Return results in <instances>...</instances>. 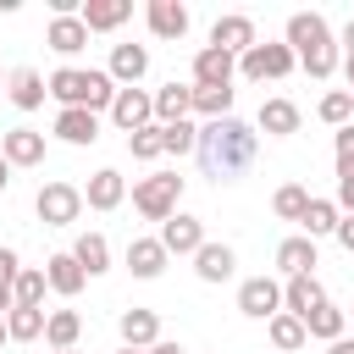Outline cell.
Returning a JSON list of instances; mask_svg holds the SVG:
<instances>
[{
    "label": "cell",
    "mask_w": 354,
    "mask_h": 354,
    "mask_svg": "<svg viewBox=\"0 0 354 354\" xmlns=\"http://www.w3.org/2000/svg\"><path fill=\"white\" fill-rule=\"evenodd\" d=\"M144 22H149V33H155V39H183L194 17H188V6H183V0H149V6H144Z\"/></svg>",
    "instance_id": "cell-12"
},
{
    "label": "cell",
    "mask_w": 354,
    "mask_h": 354,
    "mask_svg": "<svg viewBox=\"0 0 354 354\" xmlns=\"http://www.w3.org/2000/svg\"><path fill=\"white\" fill-rule=\"evenodd\" d=\"M194 111H199L205 122L232 116V83H227V88H194Z\"/></svg>",
    "instance_id": "cell-36"
},
{
    "label": "cell",
    "mask_w": 354,
    "mask_h": 354,
    "mask_svg": "<svg viewBox=\"0 0 354 354\" xmlns=\"http://www.w3.org/2000/svg\"><path fill=\"white\" fill-rule=\"evenodd\" d=\"M266 337H271L282 354H293V348H304V343H310V337H304V321H299V315H288V310H277V315L266 321Z\"/></svg>",
    "instance_id": "cell-34"
},
{
    "label": "cell",
    "mask_w": 354,
    "mask_h": 354,
    "mask_svg": "<svg viewBox=\"0 0 354 354\" xmlns=\"http://www.w3.org/2000/svg\"><path fill=\"white\" fill-rule=\"evenodd\" d=\"M116 354H133V348H116Z\"/></svg>",
    "instance_id": "cell-52"
},
{
    "label": "cell",
    "mask_w": 354,
    "mask_h": 354,
    "mask_svg": "<svg viewBox=\"0 0 354 354\" xmlns=\"http://www.w3.org/2000/svg\"><path fill=\"white\" fill-rule=\"evenodd\" d=\"M122 199H127V183H122L116 166H100V171L88 177V188H83V205H88V210H116Z\"/></svg>",
    "instance_id": "cell-17"
},
{
    "label": "cell",
    "mask_w": 354,
    "mask_h": 354,
    "mask_svg": "<svg viewBox=\"0 0 354 354\" xmlns=\"http://www.w3.org/2000/svg\"><path fill=\"white\" fill-rule=\"evenodd\" d=\"M44 88L61 100V111H111V100H116V83H111V72H83V66H55L50 77H44Z\"/></svg>",
    "instance_id": "cell-3"
},
{
    "label": "cell",
    "mask_w": 354,
    "mask_h": 354,
    "mask_svg": "<svg viewBox=\"0 0 354 354\" xmlns=\"http://www.w3.org/2000/svg\"><path fill=\"white\" fill-rule=\"evenodd\" d=\"M315 116H321L326 127H348V122H354V94H348V88H332V94H321Z\"/></svg>",
    "instance_id": "cell-35"
},
{
    "label": "cell",
    "mask_w": 354,
    "mask_h": 354,
    "mask_svg": "<svg viewBox=\"0 0 354 354\" xmlns=\"http://www.w3.org/2000/svg\"><path fill=\"white\" fill-rule=\"evenodd\" d=\"M332 238H337V243H343V249H348V254H354V216H343V221H337V232H332Z\"/></svg>",
    "instance_id": "cell-43"
},
{
    "label": "cell",
    "mask_w": 354,
    "mask_h": 354,
    "mask_svg": "<svg viewBox=\"0 0 354 354\" xmlns=\"http://www.w3.org/2000/svg\"><path fill=\"white\" fill-rule=\"evenodd\" d=\"M254 133H271V138L299 133V105H293V100H266L260 116H254Z\"/></svg>",
    "instance_id": "cell-25"
},
{
    "label": "cell",
    "mask_w": 354,
    "mask_h": 354,
    "mask_svg": "<svg viewBox=\"0 0 354 354\" xmlns=\"http://www.w3.org/2000/svg\"><path fill=\"white\" fill-rule=\"evenodd\" d=\"M332 149H337V166H354V122L332 133Z\"/></svg>",
    "instance_id": "cell-41"
},
{
    "label": "cell",
    "mask_w": 354,
    "mask_h": 354,
    "mask_svg": "<svg viewBox=\"0 0 354 354\" xmlns=\"http://www.w3.org/2000/svg\"><path fill=\"white\" fill-rule=\"evenodd\" d=\"M337 61H343V77H348V94H354V50H348V55H337Z\"/></svg>",
    "instance_id": "cell-46"
},
{
    "label": "cell",
    "mask_w": 354,
    "mask_h": 354,
    "mask_svg": "<svg viewBox=\"0 0 354 354\" xmlns=\"http://www.w3.org/2000/svg\"><path fill=\"white\" fill-rule=\"evenodd\" d=\"M199 243H205V221L199 216H183L177 210L171 221H160V249L166 254H194Z\"/></svg>",
    "instance_id": "cell-13"
},
{
    "label": "cell",
    "mask_w": 354,
    "mask_h": 354,
    "mask_svg": "<svg viewBox=\"0 0 354 354\" xmlns=\"http://www.w3.org/2000/svg\"><path fill=\"white\" fill-rule=\"evenodd\" d=\"M326 354H354V337H348V332H343V337H337V343H326Z\"/></svg>",
    "instance_id": "cell-45"
},
{
    "label": "cell",
    "mask_w": 354,
    "mask_h": 354,
    "mask_svg": "<svg viewBox=\"0 0 354 354\" xmlns=\"http://www.w3.org/2000/svg\"><path fill=\"white\" fill-rule=\"evenodd\" d=\"M177 199H183V177L177 171H149L133 183V210L144 221H171L177 216Z\"/></svg>",
    "instance_id": "cell-4"
},
{
    "label": "cell",
    "mask_w": 354,
    "mask_h": 354,
    "mask_svg": "<svg viewBox=\"0 0 354 354\" xmlns=\"http://www.w3.org/2000/svg\"><path fill=\"white\" fill-rule=\"evenodd\" d=\"M293 66H299L293 50H288V44H271V39H266V44L254 39V44L238 55V72H243L249 83H277V77H288Z\"/></svg>",
    "instance_id": "cell-5"
},
{
    "label": "cell",
    "mask_w": 354,
    "mask_h": 354,
    "mask_svg": "<svg viewBox=\"0 0 354 354\" xmlns=\"http://www.w3.org/2000/svg\"><path fill=\"white\" fill-rule=\"evenodd\" d=\"M210 44H216V50H227V55H243V50L254 44V17H243V11L216 17V22H210Z\"/></svg>",
    "instance_id": "cell-10"
},
{
    "label": "cell",
    "mask_w": 354,
    "mask_h": 354,
    "mask_svg": "<svg viewBox=\"0 0 354 354\" xmlns=\"http://www.w3.org/2000/svg\"><path fill=\"white\" fill-rule=\"evenodd\" d=\"M166 260H171V254L160 249V238H133V243H127V271H133L138 282H155V277L166 271Z\"/></svg>",
    "instance_id": "cell-20"
},
{
    "label": "cell",
    "mask_w": 354,
    "mask_h": 354,
    "mask_svg": "<svg viewBox=\"0 0 354 354\" xmlns=\"http://www.w3.org/2000/svg\"><path fill=\"white\" fill-rule=\"evenodd\" d=\"M194 155H199L205 177L232 183V177H243V171L254 166V155H260V133H254L249 122H238V116H221V122H205V127H199Z\"/></svg>",
    "instance_id": "cell-1"
},
{
    "label": "cell",
    "mask_w": 354,
    "mask_h": 354,
    "mask_svg": "<svg viewBox=\"0 0 354 354\" xmlns=\"http://www.w3.org/2000/svg\"><path fill=\"white\" fill-rule=\"evenodd\" d=\"M337 216H354V166H337V194H332Z\"/></svg>",
    "instance_id": "cell-40"
},
{
    "label": "cell",
    "mask_w": 354,
    "mask_h": 354,
    "mask_svg": "<svg viewBox=\"0 0 354 354\" xmlns=\"http://www.w3.org/2000/svg\"><path fill=\"white\" fill-rule=\"evenodd\" d=\"M188 111H194V83H166V88H155V122H160V127L188 122Z\"/></svg>",
    "instance_id": "cell-21"
},
{
    "label": "cell",
    "mask_w": 354,
    "mask_h": 354,
    "mask_svg": "<svg viewBox=\"0 0 354 354\" xmlns=\"http://www.w3.org/2000/svg\"><path fill=\"white\" fill-rule=\"evenodd\" d=\"M232 77H238V55H227L216 44H199V55H194V88H227Z\"/></svg>",
    "instance_id": "cell-8"
},
{
    "label": "cell",
    "mask_w": 354,
    "mask_h": 354,
    "mask_svg": "<svg viewBox=\"0 0 354 354\" xmlns=\"http://www.w3.org/2000/svg\"><path fill=\"white\" fill-rule=\"evenodd\" d=\"M44 44H50L55 55H77V50L88 44V28H83L77 17H50V28H44Z\"/></svg>",
    "instance_id": "cell-27"
},
{
    "label": "cell",
    "mask_w": 354,
    "mask_h": 354,
    "mask_svg": "<svg viewBox=\"0 0 354 354\" xmlns=\"http://www.w3.org/2000/svg\"><path fill=\"white\" fill-rule=\"evenodd\" d=\"M61 354H77V348H61Z\"/></svg>",
    "instance_id": "cell-51"
},
{
    "label": "cell",
    "mask_w": 354,
    "mask_h": 354,
    "mask_svg": "<svg viewBox=\"0 0 354 354\" xmlns=\"http://www.w3.org/2000/svg\"><path fill=\"white\" fill-rule=\"evenodd\" d=\"M72 260H77L88 277H100V271H111V243H105L100 232H83V238L72 243Z\"/></svg>",
    "instance_id": "cell-31"
},
{
    "label": "cell",
    "mask_w": 354,
    "mask_h": 354,
    "mask_svg": "<svg viewBox=\"0 0 354 354\" xmlns=\"http://www.w3.org/2000/svg\"><path fill=\"white\" fill-rule=\"evenodd\" d=\"M282 44L293 50V61H299L310 77H332V72H337V39H332V28H326L321 11H293Z\"/></svg>",
    "instance_id": "cell-2"
},
{
    "label": "cell",
    "mask_w": 354,
    "mask_h": 354,
    "mask_svg": "<svg viewBox=\"0 0 354 354\" xmlns=\"http://www.w3.org/2000/svg\"><path fill=\"white\" fill-rule=\"evenodd\" d=\"M144 354H188V348H183V343H166V337H160V343H149Z\"/></svg>",
    "instance_id": "cell-44"
},
{
    "label": "cell",
    "mask_w": 354,
    "mask_h": 354,
    "mask_svg": "<svg viewBox=\"0 0 354 354\" xmlns=\"http://www.w3.org/2000/svg\"><path fill=\"white\" fill-rule=\"evenodd\" d=\"M6 310H11V288H0V315H6Z\"/></svg>",
    "instance_id": "cell-49"
},
{
    "label": "cell",
    "mask_w": 354,
    "mask_h": 354,
    "mask_svg": "<svg viewBox=\"0 0 354 354\" xmlns=\"http://www.w3.org/2000/svg\"><path fill=\"white\" fill-rule=\"evenodd\" d=\"M127 155H133V160H160V122L127 133Z\"/></svg>",
    "instance_id": "cell-39"
},
{
    "label": "cell",
    "mask_w": 354,
    "mask_h": 354,
    "mask_svg": "<svg viewBox=\"0 0 354 354\" xmlns=\"http://www.w3.org/2000/svg\"><path fill=\"white\" fill-rule=\"evenodd\" d=\"M354 50V17H348V28H343V55Z\"/></svg>",
    "instance_id": "cell-47"
},
{
    "label": "cell",
    "mask_w": 354,
    "mask_h": 354,
    "mask_svg": "<svg viewBox=\"0 0 354 354\" xmlns=\"http://www.w3.org/2000/svg\"><path fill=\"white\" fill-rule=\"evenodd\" d=\"M277 271L282 277H315V243L299 232V238H282L277 243Z\"/></svg>",
    "instance_id": "cell-23"
},
{
    "label": "cell",
    "mask_w": 354,
    "mask_h": 354,
    "mask_svg": "<svg viewBox=\"0 0 354 354\" xmlns=\"http://www.w3.org/2000/svg\"><path fill=\"white\" fill-rule=\"evenodd\" d=\"M315 304H326V288H321L315 277H288V282H282V310H288V315L304 321Z\"/></svg>",
    "instance_id": "cell-24"
},
{
    "label": "cell",
    "mask_w": 354,
    "mask_h": 354,
    "mask_svg": "<svg viewBox=\"0 0 354 354\" xmlns=\"http://www.w3.org/2000/svg\"><path fill=\"white\" fill-rule=\"evenodd\" d=\"M127 17H133V0H83L77 6V22L88 33H116Z\"/></svg>",
    "instance_id": "cell-11"
},
{
    "label": "cell",
    "mask_w": 354,
    "mask_h": 354,
    "mask_svg": "<svg viewBox=\"0 0 354 354\" xmlns=\"http://www.w3.org/2000/svg\"><path fill=\"white\" fill-rule=\"evenodd\" d=\"M337 221H343V216H337V205H332V199H310V205H304V216H299V227H304V238H310V243H315V238H332V232H337Z\"/></svg>",
    "instance_id": "cell-30"
},
{
    "label": "cell",
    "mask_w": 354,
    "mask_h": 354,
    "mask_svg": "<svg viewBox=\"0 0 354 354\" xmlns=\"http://www.w3.org/2000/svg\"><path fill=\"white\" fill-rule=\"evenodd\" d=\"M238 310H243L249 321H271V315L282 310V282H271V277H249V282L238 288Z\"/></svg>",
    "instance_id": "cell-9"
},
{
    "label": "cell",
    "mask_w": 354,
    "mask_h": 354,
    "mask_svg": "<svg viewBox=\"0 0 354 354\" xmlns=\"http://www.w3.org/2000/svg\"><path fill=\"white\" fill-rule=\"evenodd\" d=\"M55 138L88 149V144L100 138V116H94V111H55Z\"/></svg>",
    "instance_id": "cell-22"
},
{
    "label": "cell",
    "mask_w": 354,
    "mask_h": 354,
    "mask_svg": "<svg viewBox=\"0 0 354 354\" xmlns=\"http://www.w3.org/2000/svg\"><path fill=\"white\" fill-rule=\"evenodd\" d=\"M33 210H39L44 227H72V221L83 216V188H72V183H44L39 199H33Z\"/></svg>",
    "instance_id": "cell-6"
},
{
    "label": "cell",
    "mask_w": 354,
    "mask_h": 354,
    "mask_svg": "<svg viewBox=\"0 0 354 354\" xmlns=\"http://www.w3.org/2000/svg\"><path fill=\"white\" fill-rule=\"evenodd\" d=\"M116 326H122V348H133V354H144L149 343H160V315L155 310H138L133 304V310H122Z\"/></svg>",
    "instance_id": "cell-14"
},
{
    "label": "cell",
    "mask_w": 354,
    "mask_h": 354,
    "mask_svg": "<svg viewBox=\"0 0 354 354\" xmlns=\"http://www.w3.org/2000/svg\"><path fill=\"white\" fill-rule=\"evenodd\" d=\"M6 337H11V343H33V337H44V310L11 304V310H6Z\"/></svg>",
    "instance_id": "cell-33"
},
{
    "label": "cell",
    "mask_w": 354,
    "mask_h": 354,
    "mask_svg": "<svg viewBox=\"0 0 354 354\" xmlns=\"http://www.w3.org/2000/svg\"><path fill=\"white\" fill-rule=\"evenodd\" d=\"M11 188V166H6V155H0V194Z\"/></svg>",
    "instance_id": "cell-48"
},
{
    "label": "cell",
    "mask_w": 354,
    "mask_h": 354,
    "mask_svg": "<svg viewBox=\"0 0 354 354\" xmlns=\"http://www.w3.org/2000/svg\"><path fill=\"white\" fill-rule=\"evenodd\" d=\"M44 293H50V282H44V271H39V266H22V271H17V282H11V304H28V310H44Z\"/></svg>",
    "instance_id": "cell-32"
},
{
    "label": "cell",
    "mask_w": 354,
    "mask_h": 354,
    "mask_svg": "<svg viewBox=\"0 0 354 354\" xmlns=\"http://www.w3.org/2000/svg\"><path fill=\"white\" fill-rule=\"evenodd\" d=\"M194 144H199V127H194V122L160 127V155H194Z\"/></svg>",
    "instance_id": "cell-37"
},
{
    "label": "cell",
    "mask_w": 354,
    "mask_h": 354,
    "mask_svg": "<svg viewBox=\"0 0 354 354\" xmlns=\"http://www.w3.org/2000/svg\"><path fill=\"white\" fill-rule=\"evenodd\" d=\"M111 122H116L122 133L149 127V122H155V94H149V88H116V100H111Z\"/></svg>",
    "instance_id": "cell-7"
},
{
    "label": "cell",
    "mask_w": 354,
    "mask_h": 354,
    "mask_svg": "<svg viewBox=\"0 0 354 354\" xmlns=\"http://www.w3.org/2000/svg\"><path fill=\"white\" fill-rule=\"evenodd\" d=\"M343 332H348V315H343V310H337L332 299H326V304H315V310L304 315V337H321V343H337Z\"/></svg>",
    "instance_id": "cell-28"
},
{
    "label": "cell",
    "mask_w": 354,
    "mask_h": 354,
    "mask_svg": "<svg viewBox=\"0 0 354 354\" xmlns=\"http://www.w3.org/2000/svg\"><path fill=\"white\" fill-rule=\"evenodd\" d=\"M44 282H50V293H61V299H77L83 293V282H88V271L72 260V249L66 254H50L44 260Z\"/></svg>",
    "instance_id": "cell-18"
},
{
    "label": "cell",
    "mask_w": 354,
    "mask_h": 354,
    "mask_svg": "<svg viewBox=\"0 0 354 354\" xmlns=\"http://www.w3.org/2000/svg\"><path fill=\"white\" fill-rule=\"evenodd\" d=\"M232 266H238V254H232L227 243H199V249H194V271H199V282H227Z\"/></svg>",
    "instance_id": "cell-26"
},
{
    "label": "cell",
    "mask_w": 354,
    "mask_h": 354,
    "mask_svg": "<svg viewBox=\"0 0 354 354\" xmlns=\"http://www.w3.org/2000/svg\"><path fill=\"white\" fill-rule=\"evenodd\" d=\"M44 77L33 72V66H17V72H6V100L17 105V111H39L44 105Z\"/></svg>",
    "instance_id": "cell-19"
},
{
    "label": "cell",
    "mask_w": 354,
    "mask_h": 354,
    "mask_svg": "<svg viewBox=\"0 0 354 354\" xmlns=\"http://www.w3.org/2000/svg\"><path fill=\"white\" fill-rule=\"evenodd\" d=\"M0 343H11V337H6V315H0Z\"/></svg>",
    "instance_id": "cell-50"
},
{
    "label": "cell",
    "mask_w": 354,
    "mask_h": 354,
    "mask_svg": "<svg viewBox=\"0 0 354 354\" xmlns=\"http://www.w3.org/2000/svg\"><path fill=\"white\" fill-rule=\"evenodd\" d=\"M105 72H111V83H116V88H138V77L149 72V50H144V44H116Z\"/></svg>",
    "instance_id": "cell-15"
},
{
    "label": "cell",
    "mask_w": 354,
    "mask_h": 354,
    "mask_svg": "<svg viewBox=\"0 0 354 354\" xmlns=\"http://www.w3.org/2000/svg\"><path fill=\"white\" fill-rule=\"evenodd\" d=\"M77 337H83V315L77 310H50L44 315V343L61 354V348H77Z\"/></svg>",
    "instance_id": "cell-29"
},
{
    "label": "cell",
    "mask_w": 354,
    "mask_h": 354,
    "mask_svg": "<svg viewBox=\"0 0 354 354\" xmlns=\"http://www.w3.org/2000/svg\"><path fill=\"white\" fill-rule=\"evenodd\" d=\"M0 155H6V166H39L44 160V133L11 127V133H0Z\"/></svg>",
    "instance_id": "cell-16"
},
{
    "label": "cell",
    "mask_w": 354,
    "mask_h": 354,
    "mask_svg": "<svg viewBox=\"0 0 354 354\" xmlns=\"http://www.w3.org/2000/svg\"><path fill=\"white\" fill-rule=\"evenodd\" d=\"M17 271H22L17 249H6V243H0V288H11V282H17Z\"/></svg>",
    "instance_id": "cell-42"
},
{
    "label": "cell",
    "mask_w": 354,
    "mask_h": 354,
    "mask_svg": "<svg viewBox=\"0 0 354 354\" xmlns=\"http://www.w3.org/2000/svg\"><path fill=\"white\" fill-rule=\"evenodd\" d=\"M304 205H310V194H304L299 183H282V188L271 194V210H277L282 221H299V216H304Z\"/></svg>",
    "instance_id": "cell-38"
},
{
    "label": "cell",
    "mask_w": 354,
    "mask_h": 354,
    "mask_svg": "<svg viewBox=\"0 0 354 354\" xmlns=\"http://www.w3.org/2000/svg\"><path fill=\"white\" fill-rule=\"evenodd\" d=\"M0 83H6V77H0ZM0 94H6V88H0Z\"/></svg>",
    "instance_id": "cell-53"
}]
</instances>
